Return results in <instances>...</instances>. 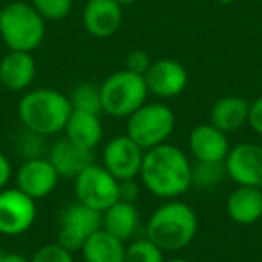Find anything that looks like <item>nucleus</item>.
Segmentation results:
<instances>
[{"label":"nucleus","instance_id":"nucleus-1","mask_svg":"<svg viewBox=\"0 0 262 262\" xmlns=\"http://www.w3.org/2000/svg\"><path fill=\"white\" fill-rule=\"evenodd\" d=\"M139 178L153 196L178 200L192 187V162L183 149L165 142L144 153Z\"/></svg>","mask_w":262,"mask_h":262},{"label":"nucleus","instance_id":"nucleus-2","mask_svg":"<svg viewBox=\"0 0 262 262\" xmlns=\"http://www.w3.org/2000/svg\"><path fill=\"white\" fill-rule=\"evenodd\" d=\"M198 233V215L187 203L169 200L149 215L146 237L162 251H180L194 241Z\"/></svg>","mask_w":262,"mask_h":262},{"label":"nucleus","instance_id":"nucleus-3","mask_svg":"<svg viewBox=\"0 0 262 262\" xmlns=\"http://www.w3.org/2000/svg\"><path fill=\"white\" fill-rule=\"evenodd\" d=\"M72 113L69 95L54 88H34L26 92L18 102V117L22 126L38 135L51 137L65 129Z\"/></svg>","mask_w":262,"mask_h":262},{"label":"nucleus","instance_id":"nucleus-4","mask_svg":"<svg viewBox=\"0 0 262 262\" xmlns=\"http://www.w3.org/2000/svg\"><path fill=\"white\" fill-rule=\"evenodd\" d=\"M45 31V18L31 2H11L0 9V38L9 51H36L43 43Z\"/></svg>","mask_w":262,"mask_h":262},{"label":"nucleus","instance_id":"nucleus-5","mask_svg":"<svg viewBox=\"0 0 262 262\" xmlns=\"http://www.w3.org/2000/svg\"><path fill=\"white\" fill-rule=\"evenodd\" d=\"M147 84L144 76L129 72L127 69L110 74L101 84L102 112L117 119H127L147 99Z\"/></svg>","mask_w":262,"mask_h":262},{"label":"nucleus","instance_id":"nucleus-6","mask_svg":"<svg viewBox=\"0 0 262 262\" xmlns=\"http://www.w3.org/2000/svg\"><path fill=\"white\" fill-rule=\"evenodd\" d=\"M174 127L176 115L167 104L146 102L127 117L126 135L147 151L167 142Z\"/></svg>","mask_w":262,"mask_h":262},{"label":"nucleus","instance_id":"nucleus-7","mask_svg":"<svg viewBox=\"0 0 262 262\" xmlns=\"http://www.w3.org/2000/svg\"><path fill=\"white\" fill-rule=\"evenodd\" d=\"M74 192L76 201L102 214L119 201V180L94 162L74 178Z\"/></svg>","mask_w":262,"mask_h":262},{"label":"nucleus","instance_id":"nucleus-8","mask_svg":"<svg viewBox=\"0 0 262 262\" xmlns=\"http://www.w3.org/2000/svg\"><path fill=\"white\" fill-rule=\"evenodd\" d=\"M102 226V214L79 201H72L58 217V243L76 253L83 248L88 237Z\"/></svg>","mask_w":262,"mask_h":262},{"label":"nucleus","instance_id":"nucleus-9","mask_svg":"<svg viewBox=\"0 0 262 262\" xmlns=\"http://www.w3.org/2000/svg\"><path fill=\"white\" fill-rule=\"evenodd\" d=\"M36 201L20 189L0 190V233L16 237L26 233L36 221Z\"/></svg>","mask_w":262,"mask_h":262},{"label":"nucleus","instance_id":"nucleus-10","mask_svg":"<svg viewBox=\"0 0 262 262\" xmlns=\"http://www.w3.org/2000/svg\"><path fill=\"white\" fill-rule=\"evenodd\" d=\"M146 151L127 135L113 137L102 149V167L120 182L133 180L140 174Z\"/></svg>","mask_w":262,"mask_h":262},{"label":"nucleus","instance_id":"nucleus-11","mask_svg":"<svg viewBox=\"0 0 262 262\" xmlns=\"http://www.w3.org/2000/svg\"><path fill=\"white\" fill-rule=\"evenodd\" d=\"M226 176L237 185L262 187V146L241 142L230 147L225 158Z\"/></svg>","mask_w":262,"mask_h":262},{"label":"nucleus","instance_id":"nucleus-12","mask_svg":"<svg viewBox=\"0 0 262 262\" xmlns=\"http://www.w3.org/2000/svg\"><path fill=\"white\" fill-rule=\"evenodd\" d=\"M149 94L160 99L178 97L189 84V72L180 61L171 58H162L151 63L144 74Z\"/></svg>","mask_w":262,"mask_h":262},{"label":"nucleus","instance_id":"nucleus-13","mask_svg":"<svg viewBox=\"0 0 262 262\" xmlns=\"http://www.w3.org/2000/svg\"><path fill=\"white\" fill-rule=\"evenodd\" d=\"M59 180L61 178L47 157L33 158V160H24V164L16 171V189L38 201L51 196L58 187Z\"/></svg>","mask_w":262,"mask_h":262},{"label":"nucleus","instance_id":"nucleus-14","mask_svg":"<svg viewBox=\"0 0 262 262\" xmlns=\"http://www.w3.org/2000/svg\"><path fill=\"white\" fill-rule=\"evenodd\" d=\"M47 158L59 174V178L74 180L88 165L94 164V149L81 147L67 137H63L49 147Z\"/></svg>","mask_w":262,"mask_h":262},{"label":"nucleus","instance_id":"nucleus-15","mask_svg":"<svg viewBox=\"0 0 262 262\" xmlns=\"http://www.w3.org/2000/svg\"><path fill=\"white\" fill-rule=\"evenodd\" d=\"M122 24V6L117 0H88L83 9V27L95 38H110Z\"/></svg>","mask_w":262,"mask_h":262},{"label":"nucleus","instance_id":"nucleus-16","mask_svg":"<svg viewBox=\"0 0 262 262\" xmlns=\"http://www.w3.org/2000/svg\"><path fill=\"white\" fill-rule=\"evenodd\" d=\"M189 151L198 162H225L230 151L228 135L214 124H200L189 135Z\"/></svg>","mask_w":262,"mask_h":262},{"label":"nucleus","instance_id":"nucleus-17","mask_svg":"<svg viewBox=\"0 0 262 262\" xmlns=\"http://www.w3.org/2000/svg\"><path fill=\"white\" fill-rule=\"evenodd\" d=\"M36 77V61L33 52L9 51L0 59V84L9 92H22Z\"/></svg>","mask_w":262,"mask_h":262},{"label":"nucleus","instance_id":"nucleus-18","mask_svg":"<svg viewBox=\"0 0 262 262\" xmlns=\"http://www.w3.org/2000/svg\"><path fill=\"white\" fill-rule=\"evenodd\" d=\"M226 214L233 223L241 226L260 223L262 190L258 187L237 185V189L226 198Z\"/></svg>","mask_w":262,"mask_h":262},{"label":"nucleus","instance_id":"nucleus-19","mask_svg":"<svg viewBox=\"0 0 262 262\" xmlns=\"http://www.w3.org/2000/svg\"><path fill=\"white\" fill-rule=\"evenodd\" d=\"M248 112H250V102L239 95H226L212 104L208 119L223 133H233L241 129L248 122Z\"/></svg>","mask_w":262,"mask_h":262},{"label":"nucleus","instance_id":"nucleus-20","mask_svg":"<svg viewBox=\"0 0 262 262\" xmlns=\"http://www.w3.org/2000/svg\"><path fill=\"white\" fill-rule=\"evenodd\" d=\"M140 226V212L135 203L117 201L102 212V228L113 237L127 243Z\"/></svg>","mask_w":262,"mask_h":262},{"label":"nucleus","instance_id":"nucleus-21","mask_svg":"<svg viewBox=\"0 0 262 262\" xmlns=\"http://www.w3.org/2000/svg\"><path fill=\"white\" fill-rule=\"evenodd\" d=\"M65 137L74 144L86 149H94L101 144L102 139V122L101 115L90 112L72 110L69 120L65 124Z\"/></svg>","mask_w":262,"mask_h":262},{"label":"nucleus","instance_id":"nucleus-22","mask_svg":"<svg viewBox=\"0 0 262 262\" xmlns=\"http://www.w3.org/2000/svg\"><path fill=\"white\" fill-rule=\"evenodd\" d=\"M79 251L84 262H124L126 243L113 237L101 226L88 237Z\"/></svg>","mask_w":262,"mask_h":262},{"label":"nucleus","instance_id":"nucleus-23","mask_svg":"<svg viewBox=\"0 0 262 262\" xmlns=\"http://www.w3.org/2000/svg\"><path fill=\"white\" fill-rule=\"evenodd\" d=\"M69 101L72 104V110L81 112H90L101 115L102 102H101V86L94 83H79L72 88L69 94Z\"/></svg>","mask_w":262,"mask_h":262},{"label":"nucleus","instance_id":"nucleus-24","mask_svg":"<svg viewBox=\"0 0 262 262\" xmlns=\"http://www.w3.org/2000/svg\"><path fill=\"white\" fill-rule=\"evenodd\" d=\"M225 178H228L225 162H192V187L212 189Z\"/></svg>","mask_w":262,"mask_h":262},{"label":"nucleus","instance_id":"nucleus-25","mask_svg":"<svg viewBox=\"0 0 262 262\" xmlns=\"http://www.w3.org/2000/svg\"><path fill=\"white\" fill-rule=\"evenodd\" d=\"M124 262H165L164 251L147 237L133 239L126 246Z\"/></svg>","mask_w":262,"mask_h":262},{"label":"nucleus","instance_id":"nucleus-26","mask_svg":"<svg viewBox=\"0 0 262 262\" xmlns=\"http://www.w3.org/2000/svg\"><path fill=\"white\" fill-rule=\"evenodd\" d=\"M18 151L26 160H33V158H45L49 153L47 140L43 135H38L34 131H29L24 127L22 135L16 140Z\"/></svg>","mask_w":262,"mask_h":262},{"label":"nucleus","instance_id":"nucleus-27","mask_svg":"<svg viewBox=\"0 0 262 262\" xmlns=\"http://www.w3.org/2000/svg\"><path fill=\"white\" fill-rule=\"evenodd\" d=\"M31 6L47 20H63L70 15L74 0H31Z\"/></svg>","mask_w":262,"mask_h":262},{"label":"nucleus","instance_id":"nucleus-28","mask_svg":"<svg viewBox=\"0 0 262 262\" xmlns=\"http://www.w3.org/2000/svg\"><path fill=\"white\" fill-rule=\"evenodd\" d=\"M31 262H74V253L59 243H52L38 248L31 257Z\"/></svg>","mask_w":262,"mask_h":262},{"label":"nucleus","instance_id":"nucleus-29","mask_svg":"<svg viewBox=\"0 0 262 262\" xmlns=\"http://www.w3.org/2000/svg\"><path fill=\"white\" fill-rule=\"evenodd\" d=\"M151 58L146 51H133L127 54L126 58V69L129 72H135L139 76H144L147 72V69L151 67Z\"/></svg>","mask_w":262,"mask_h":262},{"label":"nucleus","instance_id":"nucleus-30","mask_svg":"<svg viewBox=\"0 0 262 262\" xmlns=\"http://www.w3.org/2000/svg\"><path fill=\"white\" fill-rule=\"evenodd\" d=\"M140 196V187L137 180H120L119 182V201L126 203H137Z\"/></svg>","mask_w":262,"mask_h":262},{"label":"nucleus","instance_id":"nucleus-31","mask_svg":"<svg viewBox=\"0 0 262 262\" xmlns=\"http://www.w3.org/2000/svg\"><path fill=\"white\" fill-rule=\"evenodd\" d=\"M248 124L251 129L262 137V95L250 102V112H248Z\"/></svg>","mask_w":262,"mask_h":262},{"label":"nucleus","instance_id":"nucleus-32","mask_svg":"<svg viewBox=\"0 0 262 262\" xmlns=\"http://www.w3.org/2000/svg\"><path fill=\"white\" fill-rule=\"evenodd\" d=\"M11 174H13L11 162H9V158L0 151V190L8 187L9 180H11Z\"/></svg>","mask_w":262,"mask_h":262},{"label":"nucleus","instance_id":"nucleus-33","mask_svg":"<svg viewBox=\"0 0 262 262\" xmlns=\"http://www.w3.org/2000/svg\"><path fill=\"white\" fill-rule=\"evenodd\" d=\"M0 262H31V258L24 257L20 253H4Z\"/></svg>","mask_w":262,"mask_h":262},{"label":"nucleus","instance_id":"nucleus-34","mask_svg":"<svg viewBox=\"0 0 262 262\" xmlns=\"http://www.w3.org/2000/svg\"><path fill=\"white\" fill-rule=\"evenodd\" d=\"M165 262H192V260L183 258V257H172V258H165Z\"/></svg>","mask_w":262,"mask_h":262},{"label":"nucleus","instance_id":"nucleus-35","mask_svg":"<svg viewBox=\"0 0 262 262\" xmlns=\"http://www.w3.org/2000/svg\"><path fill=\"white\" fill-rule=\"evenodd\" d=\"M117 2H119V4L122 6V8H126V6H131V4H135L137 0H117Z\"/></svg>","mask_w":262,"mask_h":262},{"label":"nucleus","instance_id":"nucleus-36","mask_svg":"<svg viewBox=\"0 0 262 262\" xmlns=\"http://www.w3.org/2000/svg\"><path fill=\"white\" fill-rule=\"evenodd\" d=\"M2 255H4V251H0V260H2Z\"/></svg>","mask_w":262,"mask_h":262},{"label":"nucleus","instance_id":"nucleus-37","mask_svg":"<svg viewBox=\"0 0 262 262\" xmlns=\"http://www.w3.org/2000/svg\"><path fill=\"white\" fill-rule=\"evenodd\" d=\"M260 225H262V217H260Z\"/></svg>","mask_w":262,"mask_h":262}]
</instances>
